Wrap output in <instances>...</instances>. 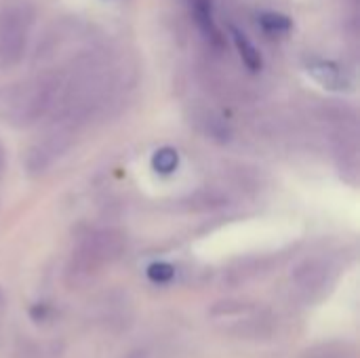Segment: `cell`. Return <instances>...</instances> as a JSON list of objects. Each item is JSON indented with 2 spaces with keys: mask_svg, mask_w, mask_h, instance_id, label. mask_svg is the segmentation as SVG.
<instances>
[{
  "mask_svg": "<svg viewBox=\"0 0 360 358\" xmlns=\"http://www.w3.org/2000/svg\"><path fill=\"white\" fill-rule=\"evenodd\" d=\"M61 84V74L44 72L6 87L0 93V116L15 127H30L42 120L51 110H55Z\"/></svg>",
  "mask_w": 360,
  "mask_h": 358,
  "instance_id": "1",
  "label": "cell"
},
{
  "mask_svg": "<svg viewBox=\"0 0 360 358\" xmlns=\"http://www.w3.org/2000/svg\"><path fill=\"white\" fill-rule=\"evenodd\" d=\"M34 6L27 0H8L0 8V61L2 65H17L27 46L30 30L34 25Z\"/></svg>",
  "mask_w": 360,
  "mask_h": 358,
  "instance_id": "2",
  "label": "cell"
},
{
  "mask_svg": "<svg viewBox=\"0 0 360 358\" xmlns=\"http://www.w3.org/2000/svg\"><path fill=\"white\" fill-rule=\"evenodd\" d=\"M74 137V129L63 122H53L51 129L42 135L40 141H36L25 156V169L30 175H42L57 158L63 156V152L70 148Z\"/></svg>",
  "mask_w": 360,
  "mask_h": 358,
  "instance_id": "3",
  "label": "cell"
},
{
  "mask_svg": "<svg viewBox=\"0 0 360 358\" xmlns=\"http://www.w3.org/2000/svg\"><path fill=\"white\" fill-rule=\"evenodd\" d=\"M124 249V236L116 230H99L84 238L78 253V264L89 270L91 266H99L116 260Z\"/></svg>",
  "mask_w": 360,
  "mask_h": 358,
  "instance_id": "4",
  "label": "cell"
},
{
  "mask_svg": "<svg viewBox=\"0 0 360 358\" xmlns=\"http://www.w3.org/2000/svg\"><path fill=\"white\" fill-rule=\"evenodd\" d=\"M308 72L310 76L325 89L329 91H348L352 87L350 76L333 61H325V59H312L308 63Z\"/></svg>",
  "mask_w": 360,
  "mask_h": 358,
  "instance_id": "5",
  "label": "cell"
},
{
  "mask_svg": "<svg viewBox=\"0 0 360 358\" xmlns=\"http://www.w3.org/2000/svg\"><path fill=\"white\" fill-rule=\"evenodd\" d=\"M198 131H202L209 139L217 143H228L232 139V127L226 122L224 116H219L213 110H194V120Z\"/></svg>",
  "mask_w": 360,
  "mask_h": 358,
  "instance_id": "6",
  "label": "cell"
},
{
  "mask_svg": "<svg viewBox=\"0 0 360 358\" xmlns=\"http://www.w3.org/2000/svg\"><path fill=\"white\" fill-rule=\"evenodd\" d=\"M232 38H234V44L238 49V55L243 59V63L251 70V72H259L262 65H264V59H262V53L257 51V46L236 27H232Z\"/></svg>",
  "mask_w": 360,
  "mask_h": 358,
  "instance_id": "7",
  "label": "cell"
},
{
  "mask_svg": "<svg viewBox=\"0 0 360 358\" xmlns=\"http://www.w3.org/2000/svg\"><path fill=\"white\" fill-rule=\"evenodd\" d=\"M194 17L196 23L200 27V32L205 34V38H209L215 46H221L224 38L219 36L215 23H213V15H211V2L209 0H194Z\"/></svg>",
  "mask_w": 360,
  "mask_h": 358,
  "instance_id": "8",
  "label": "cell"
},
{
  "mask_svg": "<svg viewBox=\"0 0 360 358\" xmlns=\"http://www.w3.org/2000/svg\"><path fill=\"white\" fill-rule=\"evenodd\" d=\"M295 281L300 287H304L306 291H312L316 287H321L325 283V266L321 262H304L297 270H295Z\"/></svg>",
  "mask_w": 360,
  "mask_h": 358,
  "instance_id": "9",
  "label": "cell"
},
{
  "mask_svg": "<svg viewBox=\"0 0 360 358\" xmlns=\"http://www.w3.org/2000/svg\"><path fill=\"white\" fill-rule=\"evenodd\" d=\"M177 165H179V154H177V150H173V148H160V150H156V154L152 156V167H154V171H158V173H162V175L173 173V171L177 169Z\"/></svg>",
  "mask_w": 360,
  "mask_h": 358,
  "instance_id": "10",
  "label": "cell"
},
{
  "mask_svg": "<svg viewBox=\"0 0 360 358\" xmlns=\"http://www.w3.org/2000/svg\"><path fill=\"white\" fill-rule=\"evenodd\" d=\"M259 23L270 34H287L293 27V21L283 13H264L259 17Z\"/></svg>",
  "mask_w": 360,
  "mask_h": 358,
  "instance_id": "11",
  "label": "cell"
},
{
  "mask_svg": "<svg viewBox=\"0 0 360 358\" xmlns=\"http://www.w3.org/2000/svg\"><path fill=\"white\" fill-rule=\"evenodd\" d=\"M146 274H148V279H150L152 283H160V285H165V283L173 281V276H175V268H173L171 264H167V262H154V264H150V266H148Z\"/></svg>",
  "mask_w": 360,
  "mask_h": 358,
  "instance_id": "12",
  "label": "cell"
},
{
  "mask_svg": "<svg viewBox=\"0 0 360 358\" xmlns=\"http://www.w3.org/2000/svg\"><path fill=\"white\" fill-rule=\"evenodd\" d=\"M4 165H6V160H4V150L0 148V173L4 171Z\"/></svg>",
  "mask_w": 360,
  "mask_h": 358,
  "instance_id": "13",
  "label": "cell"
}]
</instances>
